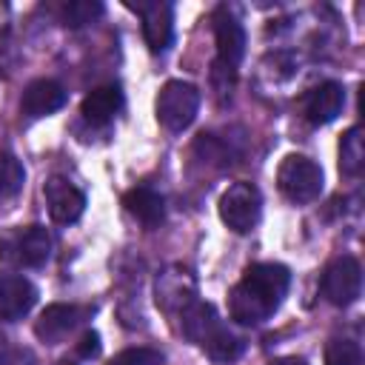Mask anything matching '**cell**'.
<instances>
[{"label":"cell","mask_w":365,"mask_h":365,"mask_svg":"<svg viewBox=\"0 0 365 365\" xmlns=\"http://www.w3.org/2000/svg\"><path fill=\"white\" fill-rule=\"evenodd\" d=\"M291 285V271L279 262H254L228 294V314L240 325H262L282 302Z\"/></svg>","instance_id":"obj_1"},{"label":"cell","mask_w":365,"mask_h":365,"mask_svg":"<svg viewBox=\"0 0 365 365\" xmlns=\"http://www.w3.org/2000/svg\"><path fill=\"white\" fill-rule=\"evenodd\" d=\"M180 325H182V334L194 345H200L220 365H228V362L240 359L242 351H245V342L217 317L211 302L188 299L180 308Z\"/></svg>","instance_id":"obj_2"},{"label":"cell","mask_w":365,"mask_h":365,"mask_svg":"<svg viewBox=\"0 0 365 365\" xmlns=\"http://www.w3.org/2000/svg\"><path fill=\"white\" fill-rule=\"evenodd\" d=\"M322 182H325L322 168L311 157H302V154H288L277 168V185L282 197L297 205L314 202L322 194Z\"/></svg>","instance_id":"obj_3"},{"label":"cell","mask_w":365,"mask_h":365,"mask_svg":"<svg viewBox=\"0 0 365 365\" xmlns=\"http://www.w3.org/2000/svg\"><path fill=\"white\" fill-rule=\"evenodd\" d=\"M51 257V234L43 225H23L0 237V259L17 268H40Z\"/></svg>","instance_id":"obj_4"},{"label":"cell","mask_w":365,"mask_h":365,"mask_svg":"<svg viewBox=\"0 0 365 365\" xmlns=\"http://www.w3.org/2000/svg\"><path fill=\"white\" fill-rule=\"evenodd\" d=\"M157 120L168 131H182L200 111V88L185 80H168L157 94Z\"/></svg>","instance_id":"obj_5"},{"label":"cell","mask_w":365,"mask_h":365,"mask_svg":"<svg viewBox=\"0 0 365 365\" xmlns=\"http://www.w3.org/2000/svg\"><path fill=\"white\" fill-rule=\"evenodd\" d=\"M220 220L237 231V234H248L257 222H259V214H262V197H259V188L251 185V182H234L222 191L220 197Z\"/></svg>","instance_id":"obj_6"},{"label":"cell","mask_w":365,"mask_h":365,"mask_svg":"<svg viewBox=\"0 0 365 365\" xmlns=\"http://www.w3.org/2000/svg\"><path fill=\"white\" fill-rule=\"evenodd\" d=\"M319 291L336 308H345V305L356 302V297L362 291V265H359V259L345 254V257H336L334 262H328V268L322 271V279H319Z\"/></svg>","instance_id":"obj_7"},{"label":"cell","mask_w":365,"mask_h":365,"mask_svg":"<svg viewBox=\"0 0 365 365\" xmlns=\"http://www.w3.org/2000/svg\"><path fill=\"white\" fill-rule=\"evenodd\" d=\"M125 6L140 14L145 46L154 54L165 51L171 46V37H174V6L165 3V0H140V3L128 0Z\"/></svg>","instance_id":"obj_8"},{"label":"cell","mask_w":365,"mask_h":365,"mask_svg":"<svg viewBox=\"0 0 365 365\" xmlns=\"http://www.w3.org/2000/svg\"><path fill=\"white\" fill-rule=\"evenodd\" d=\"M211 20H214L217 66L225 68V71H234L240 66V60L245 57V29H242V23L225 6H220Z\"/></svg>","instance_id":"obj_9"},{"label":"cell","mask_w":365,"mask_h":365,"mask_svg":"<svg viewBox=\"0 0 365 365\" xmlns=\"http://www.w3.org/2000/svg\"><path fill=\"white\" fill-rule=\"evenodd\" d=\"M43 194H46V205H48L51 220L60 225L77 222L80 214L86 211V194L74 182H68L66 177H51L46 182Z\"/></svg>","instance_id":"obj_10"},{"label":"cell","mask_w":365,"mask_h":365,"mask_svg":"<svg viewBox=\"0 0 365 365\" xmlns=\"http://www.w3.org/2000/svg\"><path fill=\"white\" fill-rule=\"evenodd\" d=\"M345 106V91L339 83L325 80L319 86H314L305 97H302V114L311 125H328L342 114Z\"/></svg>","instance_id":"obj_11"},{"label":"cell","mask_w":365,"mask_h":365,"mask_svg":"<svg viewBox=\"0 0 365 365\" xmlns=\"http://www.w3.org/2000/svg\"><path fill=\"white\" fill-rule=\"evenodd\" d=\"M37 302V288L23 274L0 271V319H23Z\"/></svg>","instance_id":"obj_12"},{"label":"cell","mask_w":365,"mask_h":365,"mask_svg":"<svg viewBox=\"0 0 365 365\" xmlns=\"http://www.w3.org/2000/svg\"><path fill=\"white\" fill-rule=\"evenodd\" d=\"M66 106V88L57 83V80H31L26 88H23V97H20V111L26 117H48L54 111H60Z\"/></svg>","instance_id":"obj_13"},{"label":"cell","mask_w":365,"mask_h":365,"mask_svg":"<svg viewBox=\"0 0 365 365\" xmlns=\"http://www.w3.org/2000/svg\"><path fill=\"white\" fill-rule=\"evenodd\" d=\"M83 317H86V311L77 308V305L51 302V305H46V311H43L40 319L34 322V334H37L43 342L54 345V342H60L63 336H68V334L83 322Z\"/></svg>","instance_id":"obj_14"},{"label":"cell","mask_w":365,"mask_h":365,"mask_svg":"<svg viewBox=\"0 0 365 365\" xmlns=\"http://www.w3.org/2000/svg\"><path fill=\"white\" fill-rule=\"evenodd\" d=\"M123 108V91L120 86H97L83 97L80 114L94 123V125H106L108 120H114Z\"/></svg>","instance_id":"obj_15"},{"label":"cell","mask_w":365,"mask_h":365,"mask_svg":"<svg viewBox=\"0 0 365 365\" xmlns=\"http://www.w3.org/2000/svg\"><path fill=\"white\" fill-rule=\"evenodd\" d=\"M123 205H125V211H128L134 220H140V222L148 225V228L160 225L163 217H165V200H163L154 188H148V185H137V188L125 191Z\"/></svg>","instance_id":"obj_16"},{"label":"cell","mask_w":365,"mask_h":365,"mask_svg":"<svg viewBox=\"0 0 365 365\" xmlns=\"http://www.w3.org/2000/svg\"><path fill=\"white\" fill-rule=\"evenodd\" d=\"M365 163V143H362V128L351 125L342 140H339V171L348 177H356Z\"/></svg>","instance_id":"obj_17"},{"label":"cell","mask_w":365,"mask_h":365,"mask_svg":"<svg viewBox=\"0 0 365 365\" xmlns=\"http://www.w3.org/2000/svg\"><path fill=\"white\" fill-rule=\"evenodd\" d=\"M26 182V168L14 154H0V202L20 194Z\"/></svg>","instance_id":"obj_18"},{"label":"cell","mask_w":365,"mask_h":365,"mask_svg":"<svg viewBox=\"0 0 365 365\" xmlns=\"http://www.w3.org/2000/svg\"><path fill=\"white\" fill-rule=\"evenodd\" d=\"M325 365H362V348L359 342L348 336H334L325 345Z\"/></svg>","instance_id":"obj_19"},{"label":"cell","mask_w":365,"mask_h":365,"mask_svg":"<svg viewBox=\"0 0 365 365\" xmlns=\"http://www.w3.org/2000/svg\"><path fill=\"white\" fill-rule=\"evenodd\" d=\"M103 14V3L97 0H71L63 6V23L71 26V29H80L91 20H97Z\"/></svg>","instance_id":"obj_20"},{"label":"cell","mask_w":365,"mask_h":365,"mask_svg":"<svg viewBox=\"0 0 365 365\" xmlns=\"http://www.w3.org/2000/svg\"><path fill=\"white\" fill-rule=\"evenodd\" d=\"M108 365H163V354L154 348H125L108 359Z\"/></svg>","instance_id":"obj_21"},{"label":"cell","mask_w":365,"mask_h":365,"mask_svg":"<svg viewBox=\"0 0 365 365\" xmlns=\"http://www.w3.org/2000/svg\"><path fill=\"white\" fill-rule=\"evenodd\" d=\"M77 354H80L83 359L97 356V354H100V336H97L94 331H86L83 339H80V345H77Z\"/></svg>","instance_id":"obj_22"},{"label":"cell","mask_w":365,"mask_h":365,"mask_svg":"<svg viewBox=\"0 0 365 365\" xmlns=\"http://www.w3.org/2000/svg\"><path fill=\"white\" fill-rule=\"evenodd\" d=\"M0 365H31V356L29 351L9 348V351H0Z\"/></svg>","instance_id":"obj_23"},{"label":"cell","mask_w":365,"mask_h":365,"mask_svg":"<svg viewBox=\"0 0 365 365\" xmlns=\"http://www.w3.org/2000/svg\"><path fill=\"white\" fill-rule=\"evenodd\" d=\"M268 365H308L302 356H279V359H274V362H268Z\"/></svg>","instance_id":"obj_24"}]
</instances>
